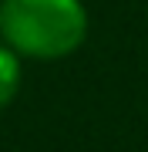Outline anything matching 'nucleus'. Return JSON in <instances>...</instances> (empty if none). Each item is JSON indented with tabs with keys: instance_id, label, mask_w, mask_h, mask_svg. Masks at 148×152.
I'll return each instance as SVG.
<instances>
[{
	"instance_id": "1",
	"label": "nucleus",
	"mask_w": 148,
	"mask_h": 152,
	"mask_svg": "<svg viewBox=\"0 0 148 152\" xmlns=\"http://www.w3.org/2000/svg\"><path fill=\"white\" fill-rule=\"evenodd\" d=\"M0 37L20 58L61 61L88 37V10L81 0H0Z\"/></svg>"
},
{
	"instance_id": "2",
	"label": "nucleus",
	"mask_w": 148,
	"mask_h": 152,
	"mask_svg": "<svg viewBox=\"0 0 148 152\" xmlns=\"http://www.w3.org/2000/svg\"><path fill=\"white\" fill-rule=\"evenodd\" d=\"M17 88H20V54L0 41V108L14 102Z\"/></svg>"
}]
</instances>
